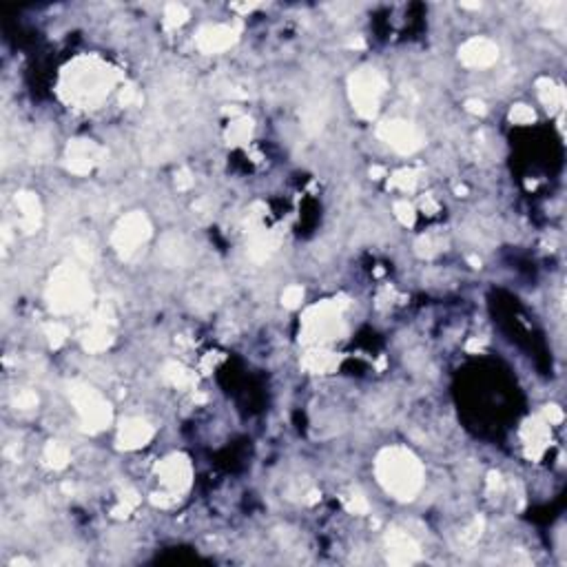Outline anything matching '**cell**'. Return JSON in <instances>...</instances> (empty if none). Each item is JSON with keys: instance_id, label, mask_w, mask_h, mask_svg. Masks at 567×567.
<instances>
[{"instance_id": "7402d4cb", "label": "cell", "mask_w": 567, "mask_h": 567, "mask_svg": "<svg viewBox=\"0 0 567 567\" xmlns=\"http://www.w3.org/2000/svg\"><path fill=\"white\" fill-rule=\"evenodd\" d=\"M414 184H416V171H412V168H401V171H397L390 177V186L399 188V191H412Z\"/></svg>"}, {"instance_id": "f1b7e54d", "label": "cell", "mask_w": 567, "mask_h": 567, "mask_svg": "<svg viewBox=\"0 0 567 567\" xmlns=\"http://www.w3.org/2000/svg\"><path fill=\"white\" fill-rule=\"evenodd\" d=\"M543 414H545V421L547 423H561L563 421V412H561V408L559 405H545V410H543Z\"/></svg>"}, {"instance_id": "9c48e42d", "label": "cell", "mask_w": 567, "mask_h": 567, "mask_svg": "<svg viewBox=\"0 0 567 567\" xmlns=\"http://www.w3.org/2000/svg\"><path fill=\"white\" fill-rule=\"evenodd\" d=\"M157 474H160L166 490H171L175 494L184 492L186 487L191 485V463H188V459L182 454H173L168 456V459H164L157 465Z\"/></svg>"}, {"instance_id": "4316f807", "label": "cell", "mask_w": 567, "mask_h": 567, "mask_svg": "<svg viewBox=\"0 0 567 567\" xmlns=\"http://www.w3.org/2000/svg\"><path fill=\"white\" fill-rule=\"evenodd\" d=\"M346 507L355 514H366L368 512V501H366V496H362V494H353L351 499L346 501Z\"/></svg>"}, {"instance_id": "8fae6325", "label": "cell", "mask_w": 567, "mask_h": 567, "mask_svg": "<svg viewBox=\"0 0 567 567\" xmlns=\"http://www.w3.org/2000/svg\"><path fill=\"white\" fill-rule=\"evenodd\" d=\"M237 41V32L231 25H211L204 27L200 34H197L195 43L202 49L204 54H220L226 52L228 47H233Z\"/></svg>"}, {"instance_id": "3957f363", "label": "cell", "mask_w": 567, "mask_h": 567, "mask_svg": "<svg viewBox=\"0 0 567 567\" xmlns=\"http://www.w3.org/2000/svg\"><path fill=\"white\" fill-rule=\"evenodd\" d=\"M49 300H52V308L58 313H71L85 308L87 302L91 300V291H89V282L80 268L74 264L58 268L52 277V286H49Z\"/></svg>"}, {"instance_id": "f546056e", "label": "cell", "mask_w": 567, "mask_h": 567, "mask_svg": "<svg viewBox=\"0 0 567 567\" xmlns=\"http://www.w3.org/2000/svg\"><path fill=\"white\" fill-rule=\"evenodd\" d=\"M465 107H467V111H472V113H479V115L485 113V107H483L481 100H467Z\"/></svg>"}, {"instance_id": "ba28073f", "label": "cell", "mask_w": 567, "mask_h": 567, "mask_svg": "<svg viewBox=\"0 0 567 567\" xmlns=\"http://www.w3.org/2000/svg\"><path fill=\"white\" fill-rule=\"evenodd\" d=\"M379 135L388 144H392L397 151L401 153H412L423 144V137L419 133V129L412 126L405 120H392V122H383L379 126Z\"/></svg>"}, {"instance_id": "83f0119b", "label": "cell", "mask_w": 567, "mask_h": 567, "mask_svg": "<svg viewBox=\"0 0 567 567\" xmlns=\"http://www.w3.org/2000/svg\"><path fill=\"white\" fill-rule=\"evenodd\" d=\"M36 403H38V397L34 392H29V390H23L21 394L16 397V405L23 408V410H29V408H34Z\"/></svg>"}, {"instance_id": "d6986e66", "label": "cell", "mask_w": 567, "mask_h": 567, "mask_svg": "<svg viewBox=\"0 0 567 567\" xmlns=\"http://www.w3.org/2000/svg\"><path fill=\"white\" fill-rule=\"evenodd\" d=\"M251 131H253V122L248 120V118H237V120H233L231 126H228V140L233 144H242L251 137Z\"/></svg>"}, {"instance_id": "277c9868", "label": "cell", "mask_w": 567, "mask_h": 567, "mask_svg": "<svg viewBox=\"0 0 567 567\" xmlns=\"http://www.w3.org/2000/svg\"><path fill=\"white\" fill-rule=\"evenodd\" d=\"M69 397L76 403V410L80 414L82 423L91 430H100L111 419V408H109L107 399L91 386L76 381L69 386Z\"/></svg>"}, {"instance_id": "4fadbf2b", "label": "cell", "mask_w": 567, "mask_h": 567, "mask_svg": "<svg viewBox=\"0 0 567 567\" xmlns=\"http://www.w3.org/2000/svg\"><path fill=\"white\" fill-rule=\"evenodd\" d=\"M100 157V148L87 140H76L69 144V168L78 175L89 173Z\"/></svg>"}, {"instance_id": "52a82bcc", "label": "cell", "mask_w": 567, "mask_h": 567, "mask_svg": "<svg viewBox=\"0 0 567 567\" xmlns=\"http://www.w3.org/2000/svg\"><path fill=\"white\" fill-rule=\"evenodd\" d=\"M148 233H151V226H148L146 217L142 213H131L118 224L113 233V246L120 255L129 257L137 251V246L146 242Z\"/></svg>"}, {"instance_id": "cb8c5ba5", "label": "cell", "mask_w": 567, "mask_h": 567, "mask_svg": "<svg viewBox=\"0 0 567 567\" xmlns=\"http://www.w3.org/2000/svg\"><path fill=\"white\" fill-rule=\"evenodd\" d=\"M284 304L288 306V308H297L302 304V300H304V291H302V286H288L286 291H284Z\"/></svg>"}, {"instance_id": "8992f818", "label": "cell", "mask_w": 567, "mask_h": 567, "mask_svg": "<svg viewBox=\"0 0 567 567\" xmlns=\"http://www.w3.org/2000/svg\"><path fill=\"white\" fill-rule=\"evenodd\" d=\"M386 89L383 78L375 71V69H364V71H357L351 78V96L353 104L364 118H373L377 113V107H379V98Z\"/></svg>"}, {"instance_id": "44dd1931", "label": "cell", "mask_w": 567, "mask_h": 567, "mask_svg": "<svg viewBox=\"0 0 567 567\" xmlns=\"http://www.w3.org/2000/svg\"><path fill=\"white\" fill-rule=\"evenodd\" d=\"M188 12L186 7L180 3H168L164 9V25L166 27H180L182 23H186Z\"/></svg>"}, {"instance_id": "1f68e13d", "label": "cell", "mask_w": 567, "mask_h": 567, "mask_svg": "<svg viewBox=\"0 0 567 567\" xmlns=\"http://www.w3.org/2000/svg\"><path fill=\"white\" fill-rule=\"evenodd\" d=\"M193 184V180H191V173L188 171H182L180 173V177H177V188H188Z\"/></svg>"}, {"instance_id": "e0dca14e", "label": "cell", "mask_w": 567, "mask_h": 567, "mask_svg": "<svg viewBox=\"0 0 567 567\" xmlns=\"http://www.w3.org/2000/svg\"><path fill=\"white\" fill-rule=\"evenodd\" d=\"M337 357L333 353H326V351H315V353H308L304 366L308 368L311 373H331L333 368L337 366Z\"/></svg>"}, {"instance_id": "7c38bea8", "label": "cell", "mask_w": 567, "mask_h": 567, "mask_svg": "<svg viewBox=\"0 0 567 567\" xmlns=\"http://www.w3.org/2000/svg\"><path fill=\"white\" fill-rule=\"evenodd\" d=\"M388 561L394 565H405L419 559V545L408 532L392 530L388 534Z\"/></svg>"}, {"instance_id": "9a60e30c", "label": "cell", "mask_w": 567, "mask_h": 567, "mask_svg": "<svg viewBox=\"0 0 567 567\" xmlns=\"http://www.w3.org/2000/svg\"><path fill=\"white\" fill-rule=\"evenodd\" d=\"M16 206H18V211H21V226L27 233L36 231L38 220H41V204H38L36 195L21 193L16 197Z\"/></svg>"}, {"instance_id": "4dcf8cb0", "label": "cell", "mask_w": 567, "mask_h": 567, "mask_svg": "<svg viewBox=\"0 0 567 567\" xmlns=\"http://www.w3.org/2000/svg\"><path fill=\"white\" fill-rule=\"evenodd\" d=\"M135 96H137L135 89H133V87H126L124 91H122V96H120V102H122V104H131Z\"/></svg>"}, {"instance_id": "30bf717a", "label": "cell", "mask_w": 567, "mask_h": 567, "mask_svg": "<svg viewBox=\"0 0 567 567\" xmlns=\"http://www.w3.org/2000/svg\"><path fill=\"white\" fill-rule=\"evenodd\" d=\"M459 58L465 67L485 69L492 63H496V58H499V47H496L492 41H487V38H472V41H467L461 47Z\"/></svg>"}, {"instance_id": "6da1fadb", "label": "cell", "mask_w": 567, "mask_h": 567, "mask_svg": "<svg viewBox=\"0 0 567 567\" xmlns=\"http://www.w3.org/2000/svg\"><path fill=\"white\" fill-rule=\"evenodd\" d=\"M115 85V71L100 58H78L63 76L67 102L82 109L100 104Z\"/></svg>"}, {"instance_id": "5b68a950", "label": "cell", "mask_w": 567, "mask_h": 567, "mask_svg": "<svg viewBox=\"0 0 567 567\" xmlns=\"http://www.w3.org/2000/svg\"><path fill=\"white\" fill-rule=\"evenodd\" d=\"M342 331L340 320V306L335 302H324L320 306H313L304 315V337L311 344H324L337 340Z\"/></svg>"}, {"instance_id": "484cf974", "label": "cell", "mask_w": 567, "mask_h": 567, "mask_svg": "<svg viewBox=\"0 0 567 567\" xmlns=\"http://www.w3.org/2000/svg\"><path fill=\"white\" fill-rule=\"evenodd\" d=\"M394 213L403 224H412L414 222V208L408 202H397L394 204Z\"/></svg>"}, {"instance_id": "5bb4252c", "label": "cell", "mask_w": 567, "mask_h": 567, "mask_svg": "<svg viewBox=\"0 0 567 567\" xmlns=\"http://www.w3.org/2000/svg\"><path fill=\"white\" fill-rule=\"evenodd\" d=\"M153 427L142 419H126L120 425V445L126 450H135L151 441Z\"/></svg>"}, {"instance_id": "7a4b0ae2", "label": "cell", "mask_w": 567, "mask_h": 567, "mask_svg": "<svg viewBox=\"0 0 567 567\" xmlns=\"http://www.w3.org/2000/svg\"><path fill=\"white\" fill-rule=\"evenodd\" d=\"M377 476L392 496L408 501L419 492L423 470L421 463L403 447H388L377 459Z\"/></svg>"}, {"instance_id": "ffe728a7", "label": "cell", "mask_w": 567, "mask_h": 567, "mask_svg": "<svg viewBox=\"0 0 567 567\" xmlns=\"http://www.w3.org/2000/svg\"><path fill=\"white\" fill-rule=\"evenodd\" d=\"M45 459H47V463L52 465V467L60 470V467H65L69 463V450H67L65 445L52 441V443L47 445V450H45Z\"/></svg>"}, {"instance_id": "603a6c76", "label": "cell", "mask_w": 567, "mask_h": 567, "mask_svg": "<svg viewBox=\"0 0 567 567\" xmlns=\"http://www.w3.org/2000/svg\"><path fill=\"white\" fill-rule=\"evenodd\" d=\"M534 118L536 115L532 111V107H527V104H516L510 113V120L516 124H530V122H534Z\"/></svg>"}, {"instance_id": "ac0fdd59", "label": "cell", "mask_w": 567, "mask_h": 567, "mask_svg": "<svg viewBox=\"0 0 567 567\" xmlns=\"http://www.w3.org/2000/svg\"><path fill=\"white\" fill-rule=\"evenodd\" d=\"M164 377L173 386H177V388H191L195 383V377L188 373L184 366H180V364H166Z\"/></svg>"}, {"instance_id": "d4e9b609", "label": "cell", "mask_w": 567, "mask_h": 567, "mask_svg": "<svg viewBox=\"0 0 567 567\" xmlns=\"http://www.w3.org/2000/svg\"><path fill=\"white\" fill-rule=\"evenodd\" d=\"M47 337H49V342H52V346H60L65 340H67V328L63 324H49L47 326Z\"/></svg>"}, {"instance_id": "2e32d148", "label": "cell", "mask_w": 567, "mask_h": 567, "mask_svg": "<svg viewBox=\"0 0 567 567\" xmlns=\"http://www.w3.org/2000/svg\"><path fill=\"white\" fill-rule=\"evenodd\" d=\"M539 96H541V100L547 109H559L563 102H565V96H563V89L559 85H554L550 78H543V80H539Z\"/></svg>"}]
</instances>
